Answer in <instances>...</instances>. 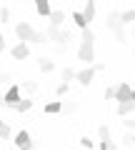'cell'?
Returning a JSON list of instances; mask_svg holds the SVG:
<instances>
[{
	"instance_id": "obj_21",
	"label": "cell",
	"mask_w": 135,
	"mask_h": 150,
	"mask_svg": "<svg viewBox=\"0 0 135 150\" xmlns=\"http://www.w3.org/2000/svg\"><path fill=\"white\" fill-rule=\"evenodd\" d=\"M98 138H100V143H108L110 140V128L108 125H100V128H98Z\"/></svg>"
},
{
	"instance_id": "obj_7",
	"label": "cell",
	"mask_w": 135,
	"mask_h": 150,
	"mask_svg": "<svg viewBox=\"0 0 135 150\" xmlns=\"http://www.w3.org/2000/svg\"><path fill=\"white\" fill-rule=\"evenodd\" d=\"M130 90H133V88L128 85V83H118V85H115V95H113V100L118 103H128L130 100Z\"/></svg>"
},
{
	"instance_id": "obj_16",
	"label": "cell",
	"mask_w": 135,
	"mask_h": 150,
	"mask_svg": "<svg viewBox=\"0 0 135 150\" xmlns=\"http://www.w3.org/2000/svg\"><path fill=\"white\" fill-rule=\"evenodd\" d=\"M18 90H20V95H23V93H28V95H33V93L38 90V80H25L23 85H18Z\"/></svg>"
},
{
	"instance_id": "obj_36",
	"label": "cell",
	"mask_w": 135,
	"mask_h": 150,
	"mask_svg": "<svg viewBox=\"0 0 135 150\" xmlns=\"http://www.w3.org/2000/svg\"><path fill=\"white\" fill-rule=\"evenodd\" d=\"M3 125H5V120H3V118H0V128H3Z\"/></svg>"
},
{
	"instance_id": "obj_29",
	"label": "cell",
	"mask_w": 135,
	"mask_h": 150,
	"mask_svg": "<svg viewBox=\"0 0 135 150\" xmlns=\"http://www.w3.org/2000/svg\"><path fill=\"white\" fill-rule=\"evenodd\" d=\"M115 95V88H105V100H113Z\"/></svg>"
},
{
	"instance_id": "obj_17",
	"label": "cell",
	"mask_w": 135,
	"mask_h": 150,
	"mask_svg": "<svg viewBox=\"0 0 135 150\" xmlns=\"http://www.w3.org/2000/svg\"><path fill=\"white\" fill-rule=\"evenodd\" d=\"M45 112H50V115H58V112H63V103H60V100H50V103H45Z\"/></svg>"
},
{
	"instance_id": "obj_20",
	"label": "cell",
	"mask_w": 135,
	"mask_h": 150,
	"mask_svg": "<svg viewBox=\"0 0 135 150\" xmlns=\"http://www.w3.org/2000/svg\"><path fill=\"white\" fill-rule=\"evenodd\" d=\"M60 78H63V83H68V85H70V80H75V70H73V68H63Z\"/></svg>"
},
{
	"instance_id": "obj_6",
	"label": "cell",
	"mask_w": 135,
	"mask_h": 150,
	"mask_svg": "<svg viewBox=\"0 0 135 150\" xmlns=\"http://www.w3.org/2000/svg\"><path fill=\"white\" fill-rule=\"evenodd\" d=\"M20 100H23V95H20V90H18V85H10L5 90V95H3V105H8V108H15Z\"/></svg>"
},
{
	"instance_id": "obj_24",
	"label": "cell",
	"mask_w": 135,
	"mask_h": 150,
	"mask_svg": "<svg viewBox=\"0 0 135 150\" xmlns=\"http://www.w3.org/2000/svg\"><path fill=\"white\" fill-rule=\"evenodd\" d=\"M55 93H58L60 98H63V95H68V93H70V85H68V83H60V85L55 88Z\"/></svg>"
},
{
	"instance_id": "obj_10",
	"label": "cell",
	"mask_w": 135,
	"mask_h": 150,
	"mask_svg": "<svg viewBox=\"0 0 135 150\" xmlns=\"http://www.w3.org/2000/svg\"><path fill=\"white\" fill-rule=\"evenodd\" d=\"M48 20H50V25H48V28H53V30H63V23H65V13H63V10H53V13H50V18H48Z\"/></svg>"
},
{
	"instance_id": "obj_2",
	"label": "cell",
	"mask_w": 135,
	"mask_h": 150,
	"mask_svg": "<svg viewBox=\"0 0 135 150\" xmlns=\"http://www.w3.org/2000/svg\"><path fill=\"white\" fill-rule=\"evenodd\" d=\"M15 35H18V40L25 43V45H30V43L43 45L45 43V33H38L30 23H18V25H15Z\"/></svg>"
},
{
	"instance_id": "obj_12",
	"label": "cell",
	"mask_w": 135,
	"mask_h": 150,
	"mask_svg": "<svg viewBox=\"0 0 135 150\" xmlns=\"http://www.w3.org/2000/svg\"><path fill=\"white\" fill-rule=\"evenodd\" d=\"M115 112H118L120 118H128V115H133V112H135V103H133V100H128V103H120V105L115 108Z\"/></svg>"
},
{
	"instance_id": "obj_27",
	"label": "cell",
	"mask_w": 135,
	"mask_h": 150,
	"mask_svg": "<svg viewBox=\"0 0 135 150\" xmlns=\"http://www.w3.org/2000/svg\"><path fill=\"white\" fill-rule=\"evenodd\" d=\"M0 138H3V140H8V138H10V125H3V128H0Z\"/></svg>"
},
{
	"instance_id": "obj_26",
	"label": "cell",
	"mask_w": 135,
	"mask_h": 150,
	"mask_svg": "<svg viewBox=\"0 0 135 150\" xmlns=\"http://www.w3.org/2000/svg\"><path fill=\"white\" fill-rule=\"evenodd\" d=\"M98 148H100V150H118V145H115L113 140H108V143H100Z\"/></svg>"
},
{
	"instance_id": "obj_15",
	"label": "cell",
	"mask_w": 135,
	"mask_h": 150,
	"mask_svg": "<svg viewBox=\"0 0 135 150\" xmlns=\"http://www.w3.org/2000/svg\"><path fill=\"white\" fill-rule=\"evenodd\" d=\"M35 10H38V15H40V18H50L53 8H50L48 3H45V0H38V3H35Z\"/></svg>"
},
{
	"instance_id": "obj_11",
	"label": "cell",
	"mask_w": 135,
	"mask_h": 150,
	"mask_svg": "<svg viewBox=\"0 0 135 150\" xmlns=\"http://www.w3.org/2000/svg\"><path fill=\"white\" fill-rule=\"evenodd\" d=\"M95 13H98V5L93 3V0H88V5L80 10V15H83V20L88 23V28H90V23H93V18H95Z\"/></svg>"
},
{
	"instance_id": "obj_34",
	"label": "cell",
	"mask_w": 135,
	"mask_h": 150,
	"mask_svg": "<svg viewBox=\"0 0 135 150\" xmlns=\"http://www.w3.org/2000/svg\"><path fill=\"white\" fill-rule=\"evenodd\" d=\"M130 100L135 103V88H133V90H130Z\"/></svg>"
},
{
	"instance_id": "obj_25",
	"label": "cell",
	"mask_w": 135,
	"mask_h": 150,
	"mask_svg": "<svg viewBox=\"0 0 135 150\" xmlns=\"http://www.w3.org/2000/svg\"><path fill=\"white\" fill-rule=\"evenodd\" d=\"M123 145H135V133H130V130H128V133L123 135Z\"/></svg>"
},
{
	"instance_id": "obj_31",
	"label": "cell",
	"mask_w": 135,
	"mask_h": 150,
	"mask_svg": "<svg viewBox=\"0 0 135 150\" xmlns=\"http://www.w3.org/2000/svg\"><path fill=\"white\" fill-rule=\"evenodd\" d=\"M8 80H10V75H8V73H0V85H3V83L8 85Z\"/></svg>"
},
{
	"instance_id": "obj_1",
	"label": "cell",
	"mask_w": 135,
	"mask_h": 150,
	"mask_svg": "<svg viewBox=\"0 0 135 150\" xmlns=\"http://www.w3.org/2000/svg\"><path fill=\"white\" fill-rule=\"evenodd\" d=\"M78 60H83L88 65H95V33L90 28H85L80 35V45H78Z\"/></svg>"
},
{
	"instance_id": "obj_23",
	"label": "cell",
	"mask_w": 135,
	"mask_h": 150,
	"mask_svg": "<svg viewBox=\"0 0 135 150\" xmlns=\"http://www.w3.org/2000/svg\"><path fill=\"white\" fill-rule=\"evenodd\" d=\"M8 20H10V8L0 5V23H8Z\"/></svg>"
},
{
	"instance_id": "obj_35",
	"label": "cell",
	"mask_w": 135,
	"mask_h": 150,
	"mask_svg": "<svg viewBox=\"0 0 135 150\" xmlns=\"http://www.w3.org/2000/svg\"><path fill=\"white\" fill-rule=\"evenodd\" d=\"M130 38H135V25H130Z\"/></svg>"
},
{
	"instance_id": "obj_32",
	"label": "cell",
	"mask_w": 135,
	"mask_h": 150,
	"mask_svg": "<svg viewBox=\"0 0 135 150\" xmlns=\"http://www.w3.org/2000/svg\"><path fill=\"white\" fill-rule=\"evenodd\" d=\"M105 68H108V65H105V63H95V73H103Z\"/></svg>"
},
{
	"instance_id": "obj_4",
	"label": "cell",
	"mask_w": 135,
	"mask_h": 150,
	"mask_svg": "<svg viewBox=\"0 0 135 150\" xmlns=\"http://www.w3.org/2000/svg\"><path fill=\"white\" fill-rule=\"evenodd\" d=\"M105 25H108V30H113V33H115V40H118L120 45L128 43L125 28H123V23H120V10H110L108 15H105Z\"/></svg>"
},
{
	"instance_id": "obj_8",
	"label": "cell",
	"mask_w": 135,
	"mask_h": 150,
	"mask_svg": "<svg viewBox=\"0 0 135 150\" xmlns=\"http://www.w3.org/2000/svg\"><path fill=\"white\" fill-rule=\"evenodd\" d=\"M10 55H13L15 60H28V58H30V45H25V43H15V45L10 48Z\"/></svg>"
},
{
	"instance_id": "obj_18",
	"label": "cell",
	"mask_w": 135,
	"mask_h": 150,
	"mask_svg": "<svg viewBox=\"0 0 135 150\" xmlns=\"http://www.w3.org/2000/svg\"><path fill=\"white\" fill-rule=\"evenodd\" d=\"M30 108H33V100H30V98H23V100L18 103V105L13 108V110H15V112H28Z\"/></svg>"
},
{
	"instance_id": "obj_19",
	"label": "cell",
	"mask_w": 135,
	"mask_h": 150,
	"mask_svg": "<svg viewBox=\"0 0 135 150\" xmlns=\"http://www.w3.org/2000/svg\"><path fill=\"white\" fill-rule=\"evenodd\" d=\"M70 18H73V23H75V25L80 28V33H83V30H85V28H88V23L83 20V15H80V10H73V13H70Z\"/></svg>"
},
{
	"instance_id": "obj_33",
	"label": "cell",
	"mask_w": 135,
	"mask_h": 150,
	"mask_svg": "<svg viewBox=\"0 0 135 150\" xmlns=\"http://www.w3.org/2000/svg\"><path fill=\"white\" fill-rule=\"evenodd\" d=\"M5 50V38H3V33H0V53Z\"/></svg>"
},
{
	"instance_id": "obj_5",
	"label": "cell",
	"mask_w": 135,
	"mask_h": 150,
	"mask_svg": "<svg viewBox=\"0 0 135 150\" xmlns=\"http://www.w3.org/2000/svg\"><path fill=\"white\" fill-rule=\"evenodd\" d=\"M93 78H95V65H88V68H83V70H75V80L80 83L83 88L90 85Z\"/></svg>"
},
{
	"instance_id": "obj_13",
	"label": "cell",
	"mask_w": 135,
	"mask_h": 150,
	"mask_svg": "<svg viewBox=\"0 0 135 150\" xmlns=\"http://www.w3.org/2000/svg\"><path fill=\"white\" fill-rule=\"evenodd\" d=\"M120 23H123V28L135 25V8H130V10H120Z\"/></svg>"
},
{
	"instance_id": "obj_38",
	"label": "cell",
	"mask_w": 135,
	"mask_h": 150,
	"mask_svg": "<svg viewBox=\"0 0 135 150\" xmlns=\"http://www.w3.org/2000/svg\"><path fill=\"white\" fill-rule=\"evenodd\" d=\"M0 105H3V98H0Z\"/></svg>"
},
{
	"instance_id": "obj_14",
	"label": "cell",
	"mask_w": 135,
	"mask_h": 150,
	"mask_svg": "<svg viewBox=\"0 0 135 150\" xmlns=\"http://www.w3.org/2000/svg\"><path fill=\"white\" fill-rule=\"evenodd\" d=\"M38 68H40V73H53V70H55V63H53V60H50V58H38Z\"/></svg>"
},
{
	"instance_id": "obj_22",
	"label": "cell",
	"mask_w": 135,
	"mask_h": 150,
	"mask_svg": "<svg viewBox=\"0 0 135 150\" xmlns=\"http://www.w3.org/2000/svg\"><path fill=\"white\" fill-rule=\"evenodd\" d=\"M78 110H80V103H78V100H70V103H65V105H63V112H70V115L78 112Z\"/></svg>"
},
{
	"instance_id": "obj_3",
	"label": "cell",
	"mask_w": 135,
	"mask_h": 150,
	"mask_svg": "<svg viewBox=\"0 0 135 150\" xmlns=\"http://www.w3.org/2000/svg\"><path fill=\"white\" fill-rule=\"evenodd\" d=\"M45 43H53L58 53H65V50L70 48V43H73V33L70 30H53V28H48Z\"/></svg>"
},
{
	"instance_id": "obj_37",
	"label": "cell",
	"mask_w": 135,
	"mask_h": 150,
	"mask_svg": "<svg viewBox=\"0 0 135 150\" xmlns=\"http://www.w3.org/2000/svg\"><path fill=\"white\" fill-rule=\"evenodd\" d=\"M133 58H135V48H133Z\"/></svg>"
},
{
	"instance_id": "obj_30",
	"label": "cell",
	"mask_w": 135,
	"mask_h": 150,
	"mask_svg": "<svg viewBox=\"0 0 135 150\" xmlns=\"http://www.w3.org/2000/svg\"><path fill=\"white\" fill-rule=\"evenodd\" d=\"M123 123H125V128H130V130H135V120H130V118H125Z\"/></svg>"
},
{
	"instance_id": "obj_9",
	"label": "cell",
	"mask_w": 135,
	"mask_h": 150,
	"mask_svg": "<svg viewBox=\"0 0 135 150\" xmlns=\"http://www.w3.org/2000/svg\"><path fill=\"white\" fill-rule=\"evenodd\" d=\"M15 145H18V150H33V138H30V133H28V130H20V133L15 135Z\"/></svg>"
},
{
	"instance_id": "obj_28",
	"label": "cell",
	"mask_w": 135,
	"mask_h": 150,
	"mask_svg": "<svg viewBox=\"0 0 135 150\" xmlns=\"http://www.w3.org/2000/svg\"><path fill=\"white\" fill-rule=\"evenodd\" d=\"M80 145H83V148H88V150H90V148H93L95 143H93V140L88 138V135H83V138H80Z\"/></svg>"
}]
</instances>
